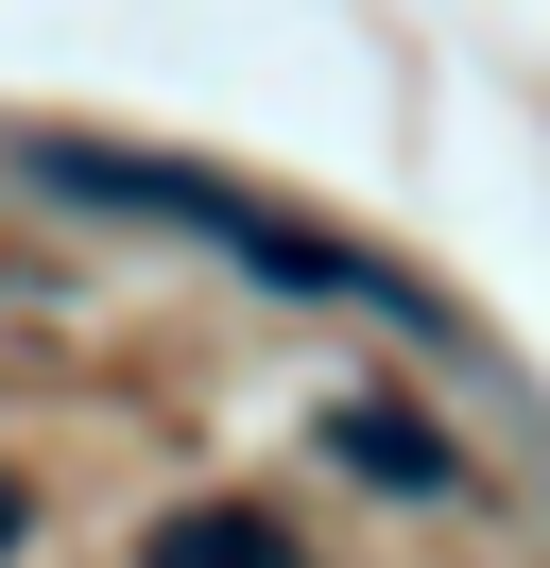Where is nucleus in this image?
Returning a JSON list of instances; mask_svg holds the SVG:
<instances>
[{"label":"nucleus","mask_w":550,"mask_h":568,"mask_svg":"<svg viewBox=\"0 0 550 568\" xmlns=\"http://www.w3.org/2000/svg\"><path fill=\"white\" fill-rule=\"evenodd\" d=\"M327 448L361 465V483H396V499H447V430H412V414H344Z\"/></svg>","instance_id":"nucleus-3"},{"label":"nucleus","mask_w":550,"mask_h":568,"mask_svg":"<svg viewBox=\"0 0 550 568\" xmlns=\"http://www.w3.org/2000/svg\"><path fill=\"white\" fill-rule=\"evenodd\" d=\"M138 568H293V534H275L258 499H190V517H155Z\"/></svg>","instance_id":"nucleus-2"},{"label":"nucleus","mask_w":550,"mask_h":568,"mask_svg":"<svg viewBox=\"0 0 550 568\" xmlns=\"http://www.w3.org/2000/svg\"><path fill=\"white\" fill-rule=\"evenodd\" d=\"M0 551H18V483H0Z\"/></svg>","instance_id":"nucleus-4"},{"label":"nucleus","mask_w":550,"mask_h":568,"mask_svg":"<svg viewBox=\"0 0 550 568\" xmlns=\"http://www.w3.org/2000/svg\"><path fill=\"white\" fill-rule=\"evenodd\" d=\"M18 173H52V190H86V207H155V224H206V242L241 258V276H293V293H361V311H412L378 258H344V242H309L293 207H258V190H224V173H190V155H103V139H18Z\"/></svg>","instance_id":"nucleus-1"}]
</instances>
